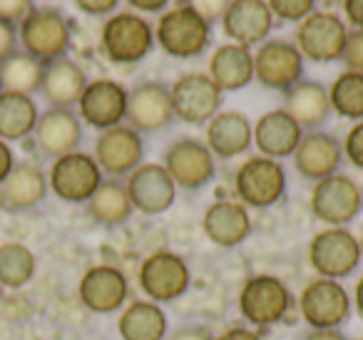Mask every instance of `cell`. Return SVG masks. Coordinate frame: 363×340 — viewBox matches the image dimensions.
Returning a JSON list of instances; mask_svg holds the SVG:
<instances>
[{
    "label": "cell",
    "instance_id": "obj_1",
    "mask_svg": "<svg viewBox=\"0 0 363 340\" xmlns=\"http://www.w3.org/2000/svg\"><path fill=\"white\" fill-rule=\"evenodd\" d=\"M212 23L192 3L167 8L155 26V45L177 60H194L212 45Z\"/></svg>",
    "mask_w": 363,
    "mask_h": 340
},
{
    "label": "cell",
    "instance_id": "obj_2",
    "mask_svg": "<svg viewBox=\"0 0 363 340\" xmlns=\"http://www.w3.org/2000/svg\"><path fill=\"white\" fill-rule=\"evenodd\" d=\"M237 305L247 325L257 330L281 325L296 313V298L291 288L272 273H257L244 280L239 288Z\"/></svg>",
    "mask_w": 363,
    "mask_h": 340
},
{
    "label": "cell",
    "instance_id": "obj_3",
    "mask_svg": "<svg viewBox=\"0 0 363 340\" xmlns=\"http://www.w3.org/2000/svg\"><path fill=\"white\" fill-rule=\"evenodd\" d=\"M155 50V26L135 11L107 16L100 30V52L112 65H137Z\"/></svg>",
    "mask_w": 363,
    "mask_h": 340
},
{
    "label": "cell",
    "instance_id": "obj_4",
    "mask_svg": "<svg viewBox=\"0 0 363 340\" xmlns=\"http://www.w3.org/2000/svg\"><path fill=\"white\" fill-rule=\"evenodd\" d=\"M18 42L23 52L48 65L52 60L67 57L72 42L70 21L55 6H38L18 26Z\"/></svg>",
    "mask_w": 363,
    "mask_h": 340
},
{
    "label": "cell",
    "instance_id": "obj_5",
    "mask_svg": "<svg viewBox=\"0 0 363 340\" xmlns=\"http://www.w3.org/2000/svg\"><path fill=\"white\" fill-rule=\"evenodd\" d=\"M234 191L247 209H272L286 199L289 176L279 159L247 157L234 171Z\"/></svg>",
    "mask_w": 363,
    "mask_h": 340
},
{
    "label": "cell",
    "instance_id": "obj_6",
    "mask_svg": "<svg viewBox=\"0 0 363 340\" xmlns=\"http://www.w3.org/2000/svg\"><path fill=\"white\" fill-rule=\"evenodd\" d=\"M308 266L321 278L343 280L363 264L358 236L348 226H323L311 236L306 249Z\"/></svg>",
    "mask_w": 363,
    "mask_h": 340
},
{
    "label": "cell",
    "instance_id": "obj_7",
    "mask_svg": "<svg viewBox=\"0 0 363 340\" xmlns=\"http://www.w3.org/2000/svg\"><path fill=\"white\" fill-rule=\"evenodd\" d=\"M308 209L323 226H348L363 211V186L351 174L336 171L313 184Z\"/></svg>",
    "mask_w": 363,
    "mask_h": 340
},
{
    "label": "cell",
    "instance_id": "obj_8",
    "mask_svg": "<svg viewBox=\"0 0 363 340\" xmlns=\"http://www.w3.org/2000/svg\"><path fill=\"white\" fill-rule=\"evenodd\" d=\"M296 313L308 328H341L353 313L351 293L341 280L316 276L298 293Z\"/></svg>",
    "mask_w": 363,
    "mask_h": 340
},
{
    "label": "cell",
    "instance_id": "obj_9",
    "mask_svg": "<svg viewBox=\"0 0 363 340\" xmlns=\"http://www.w3.org/2000/svg\"><path fill=\"white\" fill-rule=\"evenodd\" d=\"M346 35H348L346 21L338 13L313 11L301 23H296L294 45L298 47L303 60L316 62V65H326V62L341 60Z\"/></svg>",
    "mask_w": 363,
    "mask_h": 340
},
{
    "label": "cell",
    "instance_id": "obj_10",
    "mask_svg": "<svg viewBox=\"0 0 363 340\" xmlns=\"http://www.w3.org/2000/svg\"><path fill=\"white\" fill-rule=\"evenodd\" d=\"M162 166L177 189L199 191L212 184L217 176V159L209 152L207 142L197 137H179L164 152H162Z\"/></svg>",
    "mask_w": 363,
    "mask_h": 340
},
{
    "label": "cell",
    "instance_id": "obj_11",
    "mask_svg": "<svg viewBox=\"0 0 363 340\" xmlns=\"http://www.w3.org/2000/svg\"><path fill=\"white\" fill-rule=\"evenodd\" d=\"M140 290L152 303H172L179 300L192 285V271L187 261L174 251H155L145 256L137 271Z\"/></svg>",
    "mask_w": 363,
    "mask_h": 340
},
{
    "label": "cell",
    "instance_id": "obj_12",
    "mask_svg": "<svg viewBox=\"0 0 363 340\" xmlns=\"http://www.w3.org/2000/svg\"><path fill=\"white\" fill-rule=\"evenodd\" d=\"M169 100L174 120L202 127L222 110L224 92L214 85L207 72H184L169 85Z\"/></svg>",
    "mask_w": 363,
    "mask_h": 340
},
{
    "label": "cell",
    "instance_id": "obj_13",
    "mask_svg": "<svg viewBox=\"0 0 363 340\" xmlns=\"http://www.w3.org/2000/svg\"><path fill=\"white\" fill-rule=\"evenodd\" d=\"M254 55V80L262 87L274 92H286L303 80L306 60L294 45V40L286 38H269L262 45H257Z\"/></svg>",
    "mask_w": 363,
    "mask_h": 340
},
{
    "label": "cell",
    "instance_id": "obj_14",
    "mask_svg": "<svg viewBox=\"0 0 363 340\" xmlns=\"http://www.w3.org/2000/svg\"><path fill=\"white\" fill-rule=\"evenodd\" d=\"M102 181L105 174L97 166L95 157L80 149L52 159L48 171V186L65 204H87Z\"/></svg>",
    "mask_w": 363,
    "mask_h": 340
},
{
    "label": "cell",
    "instance_id": "obj_15",
    "mask_svg": "<svg viewBox=\"0 0 363 340\" xmlns=\"http://www.w3.org/2000/svg\"><path fill=\"white\" fill-rule=\"evenodd\" d=\"M92 157L107 179H127L145 162V137L130 125L110 127L97 135Z\"/></svg>",
    "mask_w": 363,
    "mask_h": 340
},
{
    "label": "cell",
    "instance_id": "obj_16",
    "mask_svg": "<svg viewBox=\"0 0 363 340\" xmlns=\"http://www.w3.org/2000/svg\"><path fill=\"white\" fill-rule=\"evenodd\" d=\"M127 97H130V90L122 82L110 80V77H97V80L87 82L85 92L77 102V117L82 120V125L97 132L125 125Z\"/></svg>",
    "mask_w": 363,
    "mask_h": 340
},
{
    "label": "cell",
    "instance_id": "obj_17",
    "mask_svg": "<svg viewBox=\"0 0 363 340\" xmlns=\"http://www.w3.org/2000/svg\"><path fill=\"white\" fill-rule=\"evenodd\" d=\"M172 122H174V112H172L169 85L160 80L137 82L127 97L125 125H130L132 130L145 137L167 130Z\"/></svg>",
    "mask_w": 363,
    "mask_h": 340
},
{
    "label": "cell",
    "instance_id": "obj_18",
    "mask_svg": "<svg viewBox=\"0 0 363 340\" xmlns=\"http://www.w3.org/2000/svg\"><path fill=\"white\" fill-rule=\"evenodd\" d=\"M77 295L80 303L87 310L97 315H107L122 310L130 298V278L125 271L110 264L92 266L82 273L80 283H77Z\"/></svg>",
    "mask_w": 363,
    "mask_h": 340
},
{
    "label": "cell",
    "instance_id": "obj_19",
    "mask_svg": "<svg viewBox=\"0 0 363 340\" xmlns=\"http://www.w3.org/2000/svg\"><path fill=\"white\" fill-rule=\"evenodd\" d=\"M135 211L145 216H160L172 209L177 199V184L157 162H142L125 181Z\"/></svg>",
    "mask_w": 363,
    "mask_h": 340
},
{
    "label": "cell",
    "instance_id": "obj_20",
    "mask_svg": "<svg viewBox=\"0 0 363 340\" xmlns=\"http://www.w3.org/2000/svg\"><path fill=\"white\" fill-rule=\"evenodd\" d=\"M294 169L308 181H321L326 176L341 171L343 166V147L336 135L326 130H311L303 132L301 142L296 144L291 154Z\"/></svg>",
    "mask_w": 363,
    "mask_h": 340
},
{
    "label": "cell",
    "instance_id": "obj_21",
    "mask_svg": "<svg viewBox=\"0 0 363 340\" xmlns=\"http://www.w3.org/2000/svg\"><path fill=\"white\" fill-rule=\"evenodd\" d=\"M35 149L45 159H57L70 152H77L82 144V120L75 110H62V107H48L40 112L38 125L33 130Z\"/></svg>",
    "mask_w": 363,
    "mask_h": 340
},
{
    "label": "cell",
    "instance_id": "obj_22",
    "mask_svg": "<svg viewBox=\"0 0 363 340\" xmlns=\"http://www.w3.org/2000/svg\"><path fill=\"white\" fill-rule=\"evenodd\" d=\"M219 23H222V30L229 38V42L254 47L269 40L274 16L267 0H229Z\"/></svg>",
    "mask_w": 363,
    "mask_h": 340
},
{
    "label": "cell",
    "instance_id": "obj_23",
    "mask_svg": "<svg viewBox=\"0 0 363 340\" xmlns=\"http://www.w3.org/2000/svg\"><path fill=\"white\" fill-rule=\"evenodd\" d=\"M202 231L219 249H237L252 236V214L242 201L217 199L204 209Z\"/></svg>",
    "mask_w": 363,
    "mask_h": 340
},
{
    "label": "cell",
    "instance_id": "obj_24",
    "mask_svg": "<svg viewBox=\"0 0 363 340\" xmlns=\"http://www.w3.org/2000/svg\"><path fill=\"white\" fill-rule=\"evenodd\" d=\"M204 127L214 159H237L254 147V122L239 110H219Z\"/></svg>",
    "mask_w": 363,
    "mask_h": 340
},
{
    "label": "cell",
    "instance_id": "obj_25",
    "mask_svg": "<svg viewBox=\"0 0 363 340\" xmlns=\"http://www.w3.org/2000/svg\"><path fill=\"white\" fill-rule=\"evenodd\" d=\"M303 130L284 107L269 110L254 122V147L269 159H286L301 142Z\"/></svg>",
    "mask_w": 363,
    "mask_h": 340
},
{
    "label": "cell",
    "instance_id": "obj_26",
    "mask_svg": "<svg viewBox=\"0 0 363 340\" xmlns=\"http://www.w3.org/2000/svg\"><path fill=\"white\" fill-rule=\"evenodd\" d=\"M284 110L296 120L303 132L323 130L331 120V100H328V87L318 80H298L291 90L284 92Z\"/></svg>",
    "mask_w": 363,
    "mask_h": 340
},
{
    "label": "cell",
    "instance_id": "obj_27",
    "mask_svg": "<svg viewBox=\"0 0 363 340\" xmlns=\"http://www.w3.org/2000/svg\"><path fill=\"white\" fill-rule=\"evenodd\" d=\"M48 174L33 162H16L11 174L0 184V204L8 211H30L45 201Z\"/></svg>",
    "mask_w": 363,
    "mask_h": 340
},
{
    "label": "cell",
    "instance_id": "obj_28",
    "mask_svg": "<svg viewBox=\"0 0 363 340\" xmlns=\"http://www.w3.org/2000/svg\"><path fill=\"white\" fill-rule=\"evenodd\" d=\"M207 75L222 92H239L254 80V55L252 47L224 42L209 55Z\"/></svg>",
    "mask_w": 363,
    "mask_h": 340
},
{
    "label": "cell",
    "instance_id": "obj_29",
    "mask_svg": "<svg viewBox=\"0 0 363 340\" xmlns=\"http://www.w3.org/2000/svg\"><path fill=\"white\" fill-rule=\"evenodd\" d=\"M87 72L77 65L70 57H60L52 60L43 70L40 82V95L50 107H62V110H72L80 102L82 92L87 87Z\"/></svg>",
    "mask_w": 363,
    "mask_h": 340
},
{
    "label": "cell",
    "instance_id": "obj_30",
    "mask_svg": "<svg viewBox=\"0 0 363 340\" xmlns=\"http://www.w3.org/2000/svg\"><path fill=\"white\" fill-rule=\"evenodd\" d=\"M169 318L164 308L152 300H132L120 310L117 333L122 340H164Z\"/></svg>",
    "mask_w": 363,
    "mask_h": 340
},
{
    "label": "cell",
    "instance_id": "obj_31",
    "mask_svg": "<svg viewBox=\"0 0 363 340\" xmlns=\"http://www.w3.org/2000/svg\"><path fill=\"white\" fill-rule=\"evenodd\" d=\"M85 209H87V216H90L97 226H105V229H117V226L127 224L130 216L135 214V206H132L127 186L122 179L102 181L95 194L87 199Z\"/></svg>",
    "mask_w": 363,
    "mask_h": 340
},
{
    "label": "cell",
    "instance_id": "obj_32",
    "mask_svg": "<svg viewBox=\"0 0 363 340\" xmlns=\"http://www.w3.org/2000/svg\"><path fill=\"white\" fill-rule=\"evenodd\" d=\"M35 100L18 92H0V140L3 142H21L33 135L38 125Z\"/></svg>",
    "mask_w": 363,
    "mask_h": 340
},
{
    "label": "cell",
    "instance_id": "obj_33",
    "mask_svg": "<svg viewBox=\"0 0 363 340\" xmlns=\"http://www.w3.org/2000/svg\"><path fill=\"white\" fill-rule=\"evenodd\" d=\"M43 70H45V65L38 62L35 57H30L28 52L23 50L13 52L0 65V85H3V92H18V95L33 97L35 92H40Z\"/></svg>",
    "mask_w": 363,
    "mask_h": 340
},
{
    "label": "cell",
    "instance_id": "obj_34",
    "mask_svg": "<svg viewBox=\"0 0 363 340\" xmlns=\"http://www.w3.org/2000/svg\"><path fill=\"white\" fill-rule=\"evenodd\" d=\"M38 271V259L21 241L0 244V285L6 288H23L33 280Z\"/></svg>",
    "mask_w": 363,
    "mask_h": 340
},
{
    "label": "cell",
    "instance_id": "obj_35",
    "mask_svg": "<svg viewBox=\"0 0 363 340\" xmlns=\"http://www.w3.org/2000/svg\"><path fill=\"white\" fill-rule=\"evenodd\" d=\"M328 100H331L333 115L343 120H363V75L361 72L343 70L336 80L328 85Z\"/></svg>",
    "mask_w": 363,
    "mask_h": 340
},
{
    "label": "cell",
    "instance_id": "obj_36",
    "mask_svg": "<svg viewBox=\"0 0 363 340\" xmlns=\"http://www.w3.org/2000/svg\"><path fill=\"white\" fill-rule=\"evenodd\" d=\"M274 21L281 23H301L308 13L316 11V0H267Z\"/></svg>",
    "mask_w": 363,
    "mask_h": 340
},
{
    "label": "cell",
    "instance_id": "obj_37",
    "mask_svg": "<svg viewBox=\"0 0 363 340\" xmlns=\"http://www.w3.org/2000/svg\"><path fill=\"white\" fill-rule=\"evenodd\" d=\"M341 62L346 65V70L361 72V75H363V30H361V28H348Z\"/></svg>",
    "mask_w": 363,
    "mask_h": 340
},
{
    "label": "cell",
    "instance_id": "obj_38",
    "mask_svg": "<svg viewBox=\"0 0 363 340\" xmlns=\"http://www.w3.org/2000/svg\"><path fill=\"white\" fill-rule=\"evenodd\" d=\"M341 147H343V159L363 171V120L353 122V127L346 132V140L341 142Z\"/></svg>",
    "mask_w": 363,
    "mask_h": 340
},
{
    "label": "cell",
    "instance_id": "obj_39",
    "mask_svg": "<svg viewBox=\"0 0 363 340\" xmlns=\"http://www.w3.org/2000/svg\"><path fill=\"white\" fill-rule=\"evenodd\" d=\"M33 8H35L33 0H0V21H6L18 28Z\"/></svg>",
    "mask_w": 363,
    "mask_h": 340
},
{
    "label": "cell",
    "instance_id": "obj_40",
    "mask_svg": "<svg viewBox=\"0 0 363 340\" xmlns=\"http://www.w3.org/2000/svg\"><path fill=\"white\" fill-rule=\"evenodd\" d=\"M75 8L85 16H92V18H105V16H112L117 11L122 0H72Z\"/></svg>",
    "mask_w": 363,
    "mask_h": 340
},
{
    "label": "cell",
    "instance_id": "obj_41",
    "mask_svg": "<svg viewBox=\"0 0 363 340\" xmlns=\"http://www.w3.org/2000/svg\"><path fill=\"white\" fill-rule=\"evenodd\" d=\"M18 45H21V42H18V28L6 21H0V65H3L13 52H18Z\"/></svg>",
    "mask_w": 363,
    "mask_h": 340
},
{
    "label": "cell",
    "instance_id": "obj_42",
    "mask_svg": "<svg viewBox=\"0 0 363 340\" xmlns=\"http://www.w3.org/2000/svg\"><path fill=\"white\" fill-rule=\"evenodd\" d=\"M217 335L202 323H192V325H182L174 333H169L164 340H214Z\"/></svg>",
    "mask_w": 363,
    "mask_h": 340
},
{
    "label": "cell",
    "instance_id": "obj_43",
    "mask_svg": "<svg viewBox=\"0 0 363 340\" xmlns=\"http://www.w3.org/2000/svg\"><path fill=\"white\" fill-rule=\"evenodd\" d=\"M214 340H267V338L262 335V330L244 323V325H229V328L222 330Z\"/></svg>",
    "mask_w": 363,
    "mask_h": 340
},
{
    "label": "cell",
    "instance_id": "obj_44",
    "mask_svg": "<svg viewBox=\"0 0 363 340\" xmlns=\"http://www.w3.org/2000/svg\"><path fill=\"white\" fill-rule=\"evenodd\" d=\"M227 3L229 0H192V6L197 8V13H202L212 26L217 21H222V13L227 8Z\"/></svg>",
    "mask_w": 363,
    "mask_h": 340
},
{
    "label": "cell",
    "instance_id": "obj_45",
    "mask_svg": "<svg viewBox=\"0 0 363 340\" xmlns=\"http://www.w3.org/2000/svg\"><path fill=\"white\" fill-rule=\"evenodd\" d=\"M172 0H127V6H130V11L140 13V16H155V13H164L167 6H169Z\"/></svg>",
    "mask_w": 363,
    "mask_h": 340
},
{
    "label": "cell",
    "instance_id": "obj_46",
    "mask_svg": "<svg viewBox=\"0 0 363 340\" xmlns=\"http://www.w3.org/2000/svg\"><path fill=\"white\" fill-rule=\"evenodd\" d=\"M341 8L348 26L363 30V0H341Z\"/></svg>",
    "mask_w": 363,
    "mask_h": 340
},
{
    "label": "cell",
    "instance_id": "obj_47",
    "mask_svg": "<svg viewBox=\"0 0 363 340\" xmlns=\"http://www.w3.org/2000/svg\"><path fill=\"white\" fill-rule=\"evenodd\" d=\"M16 166V154H13L11 144L0 140V184L6 181V176L11 174V169Z\"/></svg>",
    "mask_w": 363,
    "mask_h": 340
},
{
    "label": "cell",
    "instance_id": "obj_48",
    "mask_svg": "<svg viewBox=\"0 0 363 340\" xmlns=\"http://www.w3.org/2000/svg\"><path fill=\"white\" fill-rule=\"evenodd\" d=\"M303 340H348L341 328H311Z\"/></svg>",
    "mask_w": 363,
    "mask_h": 340
},
{
    "label": "cell",
    "instance_id": "obj_49",
    "mask_svg": "<svg viewBox=\"0 0 363 340\" xmlns=\"http://www.w3.org/2000/svg\"><path fill=\"white\" fill-rule=\"evenodd\" d=\"M351 303H353V310L358 313V318H363V276L356 280V285H353Z\"/></svg>",
    "mask_w": 363,
    "mask_h": 340
},
{
    "label": "cell",
    "instance_id": "obj_50",
    "mask_svg": "<svg viewBox=\"0 0 363 340\" xmlns=\"http://www.w3.org/2000/svg\"><path fill=\"white\" fill-rule=\"evenodd\" d=\"M358 249H361V261H363V231H361V236H358Z\"/></svg>",
    "mask_w": 363,
    "mask_h": 340
},
{
    "label": "cell",
    "instance_id": "obj_51",
    "mask_svg": "<svg viewBox=\"0 0 363 340\" xmlns=\"http://www.w3.org/2000/svg\"><path fill=\"white\" fill-rule=\"evenodd\" d=\"M356 340H363V335H361V338H356Z\"/></svg>",
    "mask_w": 363,
    "mask_h": 340
},
{
    "label": "cell",
    "instance_id": "obj_52",
    "mask_svg": "<svg viewBox=\"0 0 363 340\" xmlns=\"http://www.w3.org/2000/svg\"><path fill=\"white\" fill-rule=\"evenodd\" d=\"M0 92H3V85H0Z\"/></svg>",
    "mask_w": 363,
    "mask_h": 340
}]
</instances>
